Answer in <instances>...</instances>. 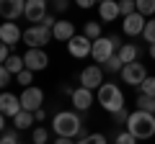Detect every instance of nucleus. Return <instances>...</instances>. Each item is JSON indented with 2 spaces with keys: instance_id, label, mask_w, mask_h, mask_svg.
Masks as SVG:
<instances>
[{
  "instance_id": "1",
  "label": "nucleus",
  "mask_w": 155,
  "mask_h": 144,
  "mask_svg": "<svg viewBox=\"0 0 155 144\" xmlns=\"http://www.w3.org/2000/svg\"><path fill=\"white\" fill-rule=\"evenodd\" d=\"M127 131L132 134L137 142H140V139H150V136L155 134V113H145V111L129 113Z\"/></svg>"
},
{
  "instance_id": "2",
  "label": "nucleus",
  "mask_w": 155,
  "mask_h": 144,
  "mask_svg": "<svg viewBox=\"0 0 155 144\" xmlns=\"http://www.w3.org/2000/svg\"><path fill=\"white\" fill-rule=\"evenodd\" d=\"M52 129H54L57 136H78L80 129H83V121L75 111H60L54 118H52Z\"/></svg>"
},
{
  "instance_id": "3",
  "label": "nucleus",
  "mask_w": 155,
  "mask_h": 144,
  "mask_svg": "<svg viewBox=\"0 0 155 144\" xmlns=\"http://www.w3.org/2000/svg\"><path fill=\"white\" fill-rule=\"evenodd\" d=\"M98 103H101V108H106L109 113H116V111L124 108V93L119 90V85L104 83L98 88Z\"/></svg>"
},
{
  "instance_id": "4",
  "label": "nucleus",
  "mask_w": 155,
  "mask_h": 144,
  "mask_svg": "<svg viewBox=\"0 0 155 144\" xmlns=\"http://www.w3.org/2000/svg\"><path fill=\"white\" fill-rule=\"evenodd\" d=\"M54 39L52 36V28H47V26H31V28H26L23 31V44L28 46V49H44L49 41Z\"/></svg>"
},
{
  "instance_id": "5",
  "label": "nucleus",
  "mask_w": 155,
  "mask_h": 144,
  "mask_svg": "<svg viewBox=\"0 0 155 144\" xmlns=\"http://www.w3.org/2000/svg\"><path fill=\"white\" fill-rule=\"evenodd\" d=\"M116 46H119V36H101V39L93 41L91 57H93L98 64H104V62H109V57L116 54Z\"/></svg>"
},
{
  "instance_id": "6",
  "label": "nucleus",
  "mask_w": 155,
  "mask_h": 144,
  "mask_svg": "<svg viewBox=\"0 0 155 144\" xmlns=\"http://www.w3.org/2000/svg\"><path fill=\"white\" fill-rule=\"evenodd\" d=\"M147 77H150L147 70H145V64H140V62H129V64L122 67V80L127 85H142Z\"/></svg>"
},
{
  "instance_id": "7",
  "label": "nucleus",
  "mask_w": 155,
  "mask_h": 144,
  "mask_svg": "<svg viewBox=\"0 0 155 144\" xmlns=\"http://www.w3.org/2000/svg\"><path fill=\"white\" fill-rule=\"evenodd\" d=\"M67 52H70L72 57H78V59L91 57V52H93V41H91L85 33H80V36H72V39L67 41Z\"/></svg>"
},
{
  "instance_id": "8",
  "label": "nucleus",
  "mask_w": 155,
  "mask_h": 144,
  "mask_svg": "<svg viewBox=\"0 0 155 144\" xmlns=\"http://www.w3.org/2000/svg\"><path fill=\"white\" fill-rule=\"evenodd\" d=\"M104 85V72H101V64H91L80 72V88H88V90H96Z\"/></svg>"
},
{
  "instance_id": "9",
  "label": "nucleus",
  "mask_w": 155,
  "mask_h": 144,
  "mask_svg": "<svg viewBox=\"0 0 155 144\" xmlns=\"http://www.w3.org/2000/svg\"><path fill=\"white\" fill-rule=\"evenodd\" d=\"M41 103H44V93H41V88H23V93H21L23 111L36 113L39 108H41Z\"/></svg>"
},
{
  "instance_id": "10",
  "label": "nucleus",
  "mask_w": 155,
  "mask_h": 144,
  "mask_svg": "<svg viewBox=\"0 0 155 144\" xmlns=\"http://www.w3.org/2000/svg\"><path fill=\"white\" fill-rule=\"evenodd\" d=\"M23 62H26V70L41 72V70H47V64H49V57H47L44 49H28L26 54H23Z\"/></svg>"
},
{
  "instance_id": "11",
  "label": "nucleus",
  "mask_w": 155,
  "mask_h": 144,
  "mask_svg": "<svg viewBox=\"0 0 155 144\" xmlns=\"http://www.w3.org/2000/svg\"><path fill=\"white\" fill-rule=\"evenodd\" d=\"M26 21H31L34 26H39V23L47 18V0H26Z\"/></svg>"
},
{
  "instance_id": "12",
  "label": "nucleus",
  "mask_w": 155,
  "mask_h": 144,
  "mask_svg": "<svg viewBox=\"0 0 155 144\" xmlns=\"http://www.w3.org/2000/svg\"><path fill=\"white\" fill-rule=\"evenodd\" d=\"M26 13V0H0V16L5 21H16Z\"/></svg>"
},
{
  "instance_id": "13",
  "label": "nucleus",
  "mask_w": 155,
  "mask_h": 144,
  "mask_svg": "<svg viewBox=\"0 0 155 144\" xmlns=\"http://www.w3.org/2000/svg\"><path fill=\"white\" fill-rule=\"evenodd\" d=\"M21 39H23V31L16 26V21H5L3 26H0V41H3V44L13 46V44H18Z\"/></svg>"
},
{
  "instance_id": "14",
  "label": "nucleus",
  "mask_w": 155,
  "mask_h": 144,
  "mask_svg": "<svg viewBox=\"0 0 155 144\" xmlns=\"http://www.w3.org/2000/svg\"><path fill=\"white\" fill-rule=\"evenodd\" d=\"M0 111H3V116L16 118L18 113L23 111L21 98H16V95H11V93H3V95H0Z\"/></svg>"
},
{
  "instance_id": "15",
  "label": "nucleus",
  "mask_w": 155,
  "mask_h": 144,
  "mask_svg": "<svg viewBox=\"0 0 155 144\" xmlns=\"http://www.w3.org/2000/svg\"><path fill=\"white\" fill-rule=\"evenodd\" d=\"M145 26H147V21H145L142 13H132V16H127L124 23H122V28H124L127 36H140V33L145 31Z\"/></svg>"
},
{
  "instance_id": "16",
  "label": "nucleus",
  "mask_w": 155,
  "mask_h": 144,
  "mask_svg": "<svg viewBox=\"0 0 155 144\" xmlns=\"http://www.w3.org/2000/svg\"><path fill=\"white\" fill-rule=\"evenodd\" d=\"M70 103L75 111H88L91 103H93V90L88 88H75V93L70 95Z\"/></svg>"
},
{
  "instance_id": "17",
  "label": "nucleus",
  "mask_w": 155,
  "mask_h": 144,
  "mask_svg": "<svg viewBox=\"0 0 155 144\" xmlns=\"http://www.w3.org/2000/svg\"><path fill=\"white\" fill-rule=\"evenodd\" d=\"M98 16L101 21H116V18L122 16L119 13V0H104V3H98Z\"/></svg>"
},
{
  "instance_id": "18",
  "label": "nucleus",
  "mask_w": 155,
  "mask_h": 144,
  "mask_svg": "<svg viewBox=\"0 0 155 144\" xmlns=\"http://www.w3.org/2000/svg\"><path fill=\"white\" fill-rule=\"evenodd\" d=\"M52 36H54L57 41H70L72 36H75V26H72L70 21H57L54 28H52Z\"/></svg>"
},
{
  "instance_id": "19",
  "label": "nucleus",
  "mask_w": 155,
  "mask_h": 144,
  "mask_svg": "<svg viewBox=\"0 0 155 144\" xmlns=\"http://www.w3.org/2000/svg\"><path fill=\"white\" fill-rule=\"evenodd\" d=\"M3 67H5L11 75H21L23 70H26V62H23V57H18V54H11L5 62H3Z\"/></svg>"
},
{
  "instance_id": "20",
  "label": "nucleus",
  "mask_w": 155,
  "mask_h": 144,
  "mask_svg": "<svg viewBox=\"0 0 155 144\" xmlns=\"http://www.w3.org/2000/svg\"><path fill=\"white\" fill-rule=\"evenodd\" d=\"M116 54H119V59H122L124 64H129V62L137 59V46H134V44H122Z\"/></svg>"
},
{
  "instance_id": "21",
  "label": "nucleus",
  "mask_w": 155,
  "mask_h": 144,
  "mask_svg": "<svg viewBox=\"0 0 155 144\" xmlns=\"http://www.w3.org/2000/svg\"><path fill=\"white\" fill-rule=\"evenodd\" d=\"M34 118H36V116H34L31 111H21L16 118H13V126H16L18 131H23V129H28V126L34 124Z\"/></svg>"
},
{
  "instance_id": "22",
  "label": "nucleus",
  "mask_w": 155,
  "mask_h": 144,
  "mask_svg": "<svg viewBox=\"0 0 155 144\" xmlns=\"http://www.w3.org/2000/svg\"><path fill=\"white\" fill-rule=\"evenodd\" d=\"M137 111H145V113H155V98L150 95H137Z\"/></svg>"
},
{
  "instance_id": "23",
  "label": "nucleus",
  "mask_w": 155,
  "mask_h": 144,
  "mask_svg": "<svg viewBox=\"0 0 155 144\" xmlns=\"http://www.w3.org/2000/svg\"><path fill=\"white\" fill-rule=\"evenodd\" d=\"M83 33L88 36L91 41L101 39V23H96V21H88V23H85V28H83Z\"/></svg>"
},
{
  "instance_id": "24",
  "label": "nucleus",
  "mask_w": 155,
  "mask_h": 144,
  "mask_svg": "<svg viewBox=\"0 0 155 144\" xmlns=\"http://www.w3.org/2000/svg\"><path fill=\"white\" fill-rule=\"evenodd\" d=\"M119 13H122L124 18L132 16V13H137V0H119Z\"/></svg>"
},
{
  "instance_id": "25",
  "label": "nucleus",
  "mask_w": 155,
  "mask_h": 144,
  "mask_svg": "<svg viewBox=\"0 0 155 144\" xmlns=\"http://www.w3.org/2000/svg\"><path fill=\"white\" fill-rule=\"evenodd\" d=\"M137 13H142V16H153V13H155V0H137Z\"/></svg>"
},
{
  "instance_id": "26",
  "label": "nucleus",
  "mask_w": 155,
  "mask_h": 144,
  "mask_svg": "<svg viewBox=\"0 0 155 144\" xmlns=\"http://www.w3.org/2000/svg\"><path fill=\"white\" fill-rule=\"evenodd\" d=\"M142 39L147 41V44H155V18L147 21V26H145V31H142Z\"/></svg>"
},
{
  "instance_id": "27",
  "label": "nucleus",
  "mask_w": 155,
  "mask_h": 144,
  "mask_svg": "<svg viewBox=\"0 0 155 144\" xmlns=\"http://www.w3.org/2000/svg\"><path fill=\"white\" fill-rule=\"evenodd\" d=\"M140 93L142 95H150V98H155V77H147L142 85H140Z\"/></svg>"
},
{
  "instance_id": "28",
  "label": "nucleus",
  "mask_w": 155,
  "mask_h": 144,
  "mask_svg": "<svg viewBox=\"0 0 155 144\" xmlns=\"http://www.w3.org/2000/svg\"><path fill=\"white\" fill-rule=\"evenodd\" d=\"M31 80H34V72L31 70H23L21 75H16V83L23 85V88H31Z\"/></svg>"
},
{
  "instance_id": "29",
  "label": "nucleus",
  "mask_w": 155,
  "mask_h": 144,
  "mask_svg": "<svg viewBox=\"0 0 155 144\" xmlns=\"http://www.w3.org/2000/svg\"><path fill=\"white\" fill-rule=\"evenodd\" d=\"M101 67H106V70H109V72H116V70H119V67H124V62L119 59V54H114V57H109V62H104V64H101Z\"/></svg>"
},
{
  "instance_id": "30",
  "label": "nucleus",
  "mask_w": 155,
  "mask_h": 144,
  "mask_svg": "<svg viewBox=\"0 0 155 144\" xmlns=\"http://www.w3.org/2000/svg\"><path fill=\"white\" fill-rule=\"evenodd\" d=\"M78 144H106L104 134H88L85 139H78Z\"/></svg>"
},
{
  "instance_id": "31",
  "label": "nucleus",
  "mask_w": 155,
  "mask_h": 144,
  "mask_svg": "<svg viewBox=\"0 0 155 144\" xmlns=\"http://www.w3.org/2000/svg\"><path fill=\"white\" fill-rule=\"evenodd\" d=\"M47 139H49L47 129H36V131H34V144H47Z\"/></svg>"
},
{
  "instance_id": "32",
  "label": "nucleus",
  "mask_w": 155,
  "mask_h": 144,
  "mask_svg": "<svg viewBox=\"0 0 155 144\" xmlns=\"http://www.w3.org/2000/svg\"><path fill=\"white\" fill-rule=\"evenodd\" d=\"M116 144H137V139L129 131H124V134H116Z\"/></svg>"
},
{
  "instance_id": "33",
  "label": "nucleus",
  "mask_w": 155,
  "mask_h": 144,
  "mask_svg": "<svg viewBox=\"0 0 155 144\" xmlns=\"http://www.w3.org/2000/svg\"><path fill=\"white\" fill-rule=\"evenodd\" d=\"M111 116H114V124H127V121H129V113H127V108H122V111L111 113Z\"/></svg>"
},
{
  "instance_id": "34",
  "label": "nucleus",
  "mask_w": 155,
  "mask_h": 144,
  "mask_svg": "<svg viewBox=\"0 0 155 144\" xmlns=\"http://www.w3.org/2000/svg\"><path fill=\"white\" fill-rule=\"evenodd\" d=\"M0 144H21V142H18L16 131H5V134H3V139H0Z\"/></svg>"
},
{
  "instance_id": "35",
  "label": "nucleus",
  "mask_w": 155,
  "mask_h": 144,
  "mask_svg": "<svg viewBox=\"0 0 155 144\" xmlns=\"http://www.w3.org/2000/svg\"><path fill=\"white\" fill-rule=\"evenodd\" d=\"M11 77H13V75L3 67V70H0V85H3V88H5V85H11Z\"/></svg>"
},
{
  "instance_id": "36",
  "label": "nucleus",
  "mask_w": 155,
  "mask_h": 144,
  "mask_svg": "<svg viewBox=\"0 0 155 144\" xmlns=\"http://www.w3.org/2000/svg\"><path fill=\"white\" fill-rule=\"evenodd\" d=\"M8 57H11V46H8V44H3V46H0V59L5 62Z\"/></svg>"
},
{
  "instance_id": "37",
  "label": "nucleus",
  "mask_w": 155,
  "mask_h": 144,
  "mask_svg": "<svg viewBox=\"0 0 155 144\" xmlns=\"http://www.w3.org/2000/svg\"><path fill=\"white\" fill-rule=\"evenodd\" d=\"M54 23H57V18H54V16H47L44 21H41V26H47V28H54Z\"/></svg>"
},
{
  "instance_id": "38",
  "label": "nucleus",
  "mask_w": 155,
  "mask_h": 144,
  "mask_svg": "<svg viewBox=\"0 0 155 144\" xmlns=\"http://www.w3.org/2000/svg\"><path fill=\"white\" fill-rule=\"evenodd\" d=\"M78 5H80V8H93L96 0H78Z\"/></svg>"
},
{
  "instance_id": "39",
  "label": "nucleus",
  "mask_w": 155,
  "mask_h": 144,
  "mask_svg": "<svg viewBox=\"0 0 155 144\" xmlns=\"http://www.w3.org/2000/svg\"><path fill=\"white\" fill-rule=\"evenodd\" d=\"M54 144H78V142H72L70 136H57V142Z\"/></svg>"
},
{
  "instance_id": "40",
  "label": "nucleus",
  "mask_w": 155,
  "mask_h": 144,
  "mask_svg": "<svg viewBox=\"0 0 155 144\" xmlns=\"http://www.w3.org/2000/svg\"><path fill=\"white\" fill-rule=\"evenodd\" d=\"M34 116H36V121H44V118H47V111H44V108H39Z\"/></svg>"
},
{
  "instance_id": "41",
  "label": "nucleus",
  "mask_w": 155,
  "mask_h": 144,
  "mask_svg": "<svg viewBox=\"0 0 155 144\" xmlns=\"http://www.w3.org/2000/svg\"><path fill=\"white\" fill-rule=\"evenodd\" d=\"M54 5H57V11H67V0H57Z\"/></svg>"
},
{
  "instance_id": "42",
  "label": "nucleus",
  "mask_w": 155,
  "mask_h": 144,
  "mask_svg": "<svg viewBox=\"0 0 155 144\" xmlns=\"http://www.w3.org/2000/svg\"><path fill=\"white\" fill-rule=\"evenodd\" d=\"M150 57L155 59V44H150Z\"/></svg>"
},
{
  "instance_id": "43",
  "label": "nucleus",
  "mask_w": 155,
  "mask_h": 144,
  "mask_svg": "<svg viewBox=\"0 0 155 144\" xmlns=\"http://www.w3.org/2000/svg\"><path fill=\"white\" fill-rule=\"evenodd\" d=\"M98 3H104V0H98Z\"/></svg>"
},
{
  "instance_id": "44",
  "label": "nucleus",
  "mask_w": 155,
  "mask_h": 144,
  "mask_svg": "<svg viewBox=\"0 0 155 144\" xmlns=\"http://www.w3.org/2000/svg\"><path fill=\"white\" fill-rule=\"evenodd\" d=\"M54 3H57V0H54Z\"/></svg>"
}]
</instances>
